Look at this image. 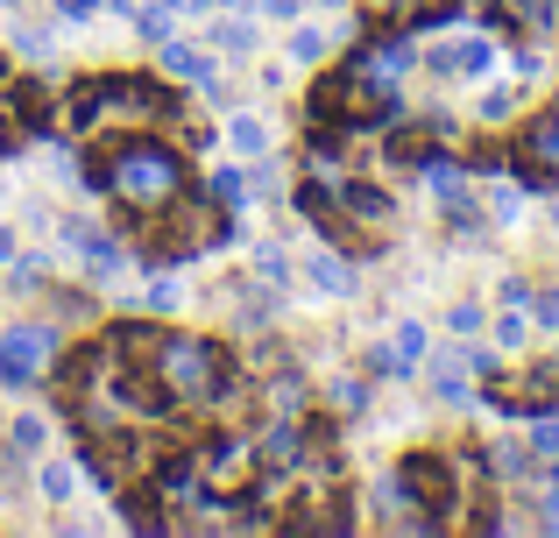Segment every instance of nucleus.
I'll use <instances>...</instances> for the list:
<instances>
[{
	"mask_svg": "<svg viewBox=\"0 0 559 538\" xmlns=\"http://www.w3.org/2000/svg\"><path fill=\"white\" fill-rule=\"evenodd\" d=\"M85 184L107 192L114 206L128 213V227H150L178 192H191V156L178 142H164V135H121L93 170H85Z\"/></svg>",
	"mask_w": 559,
	"mask_h": 538,
	"instance_id": "1",
	"label": "nucleus"
},
{
	"mask_svg": "<svg viewBox=\"0 0 559 538\" xmlns=\"http://www.w3.org/2000/svg\"><path fill=\"white\" fill-rule=\"evenodd\" d=\"M150 375L170 397V411H219V404L241 397V369H234L227 347L205 340V333H156Z\"/></svg>",
	"mask_w": 559,
	"mask_h": 538,
	"instance_id": "2",
	"label": "nucleus"
},
{
	"mask_svg": "<svg viewBox=\"0 0 559 538\" xmlns=\"http://www.w3.org/2000/svg\"><path fill=\"white\" fill-rule=\"evenodd\" d=\"M178 93L135 71H99V79H71L64 85V135H99V128H135V121H170Z\"/></svg>",
	"mask_w": 559,
	"mask_h": 538,
	"instance_id": "3",
	"label": "nucleus"
},
{
	"mask_svg": "<svg viewBox=\"0 0 559 538\" xmlns=\"http://www.w3.org/2000/svg\"><path fill=\"white\" fill-rule=\"evenodd\" d=\"M467 475H489V454H447V446H411L396 461V489L432 531H447L467 503Z\"/></svg>",
	"mask_w": 559,
	"mask_h": 538,
	"instance_id": "4",
	"label": "nucleus"
},
{
	"mask_svg": "<svg viewBox=\"0 0 559 538\" xmlns=\"http://www.w3.org/2000/svg\"><path fill=\"white\" fill-rule=\"evenodd\" d=\"M234 235H241V220H234L213 192H178L156 213V263H191V255L219 249V241H234Z\"/></svg>",
	"mask_w": 559,
	"mask_h": 538,
	"instance_id": "5",
	"label": "nucleus"
},
{
	"mask_svg": "<svg viewBox=\"0 0 559 538\" xmlns=\"http://www.w3.org/2000/svg\"><path fill=\"white\" fill-rule=\"evenodd\" d=\"M191 454H199V475H205V489H213V497H234V503H241L248 489L262 482L255 440H205V446H191Z\"/></svg>",
	"mask_w": 559,
	"mask_h": 538,
	"instance_id": "6",
	"label": "nucleus"
},
{
	"mask_svg": "<svg viewBox=\"0 0 559 538\" xmlns=\"http://www.w3.org/2000/svg\"><path fill=\"white\" fill-rule=\"evenodd\" d=\"M64 249L85 263V276H93V284H114V276L128 270V241L107 235L99 220H85V213H64Z\"/></svg>",
	"mask_w": 559,
	"mask_h": 538,
	"instance_id": "7",
	"label": "nucleus"
},
{
	"mask_svg": "<svg viewBox=\"0 0 559 538\" xmlns=\"http://www.w3.org/2000/svg\"><path fill=\"white\" fill-rule=\"evenodd\" d=\"M50 361H57V333L50 326H8L0 333V383L8 390H28Z\"/></svg>",
	"mask_w": 559,
	"mask_h": 538,
	"instance_id": "8",
	"label": "nucleus"
},
{
	"mask_svg": "<svg viewBox=\"0 0 559 538\" xmlns=\"http://www.w3.org/2000/svg\"><path fill=\"white\" fill-rule=\"evenodd\" d=\"M518 178L532 184V192H552L559 184V99L538 121H524V135H518Z\"/></svg>",
	"mask_w": 559,
	"mask_h": 538,
	"instance_id": "9",
	"label": "nucleus"
},
{
	"mask_svg": "<svg viewBox=\"0 0 559 538\" xmlns=\"http://www.w3.org/2000/svg\"><path fill=\"white\" fill-rule=\"evenodd\" d=\"M461 14V0H361V22L369 28H439Z\"/></svg>",
	"mask_w": 559,
	"mask_h": 538,
	"instance_id": "10",
	"label": "nucleus"
},
{
	"mask_svg": "<svg viewBox=\"0 0 559 538\" xmlns=\"http://www.w3.org/2000/svg\"><path fill=\"white\" fill-rule=\"evenodd\" d=\"M347 64H355V71H369L376 85H404L411 71H418V50H411V36H404V28H382L369 50H355Z\"/></svg>",
	"mask_w": 559,
	"mask_h": 538,
	"instance_id": "11",
	"label": "nucleus"
},
{
	"mask_svg": "<svg viewBox=\"0 0 559 538\" xmlns=\"http://www.w3.org/2000/svg\"><path fill=\"white\" fill-rule=\"evenodd\" d=\"M425 64H432L439 79H489L496 71V43L489 36H453V43H432Z\"/></svg>",
	"mask_w": 559,
	"mask_h": 538,
	"instance_id": "12",
	"label": "nucleus"
},
{
	"mask_svg": "<svg viewBox=\"0 0 559 538\" xmlns=\"http://www.w3.org/2000/svg\"><path fill=\"white\" fill-rule=\"evenodd\" d=\"M333 199H341V213H347V220H361L376 241L390 235V220H396V199L382 192V184H369V178H341V184H333Z\"/></svg>",
	"mask_w": 559,
	"mask_h": 538,
	"instance_id": "13",
	"label": "nucleus"
},
{
	"mask_svg": "<svg viewBox=\"0 0 559 538\" xmlns=\"http://www.w3.org/2000/svg\"><path fill=\"white\" fill-rule=\"evenodd\" d=\"M164 79L199 85V93H219V64L205 57V43H178V28L164 36Z\"/></svg>",
	"mask_w": 559,
	"mask_h": 538,
	"instance_id": "14",
	"label": "nucleus"
},
{
	"mask_svg": "<svg viewBox=\"0 0 559 538\" xmlns=\"http://www.w3.org/2000/svg\"><path fill=\"white\" fill-rule=\"evenodd\" d=\"M559 22V0H496V28H518V36H546Z\"/></svg>",
	"mask_w": 559,
	"mask_h": 538,
	"instance_id": "15",
	"label": "nucleus"
},
{
	"mask_svg": "<svg viewBox=\"0 0 559 538\" xmlns=\"http://www.w3.org/2000/svg\"><path fill=\"white\" fill-rule=\"evenodd\" d=\"M425 383H432L439 404H467L475 390H467V355L461 347H447V355H432V369H425Z\"/></svg>",
	"mask_w": 559,
	"mask_h": 538,
	"instance_id": "16",
	"label": "nucleus"
},
{
	"mask_svg": "<svg viewBox=\"0 0 559 538\" xmlns=\"http://www.w3.org/2000/svg\"><path fill=\"white\" fill-rule=\"evenodd\" d=\"M305 276H312L319 290H326V298H355L361 290V276H355V255H312V263H305Z\"/></svg>",
	"mask_w": 559,
	"mask_h": 538,
	"instance_id": "17",
	"label": "nucleus"
},
{
	"mask_svg": "<svg viewBox=\"0 0 559 538\" xmlns=\"http://www.w3.org/2000/svg\"><path fill=\"white\" fill-rule=\"evenodd\" d=\"M355 517L347 511H333V497H305V511H290V531L298 538H312V531H347Z\"/></svg>",
	"mask_w": 559,
	"mask_h": 538,
	"instance_id": "18",
	"label": "nucleus"
},
{
	"mask_svg": "<svg viewBox=\"0 0 559 538\" xmlns=\"http://www.w3.org/2000/svg\"><path fill=\"white\" fill-rule=\"evenodd\" d=\"M205 50H213V57H234V64H241V57H255V22H248V14H227V22L213 28V43H205Z\"/></svg>",
	"mask_w": 559,
	"mask_h": 538,
	"instance_id": "19",
	"label": "nucleus"
},
{
	"mask_svg": "<svg viewBox=\"0 0 559 538\" xmlns=\"http://www.w3.org/2000/svg\"><path fill=\"white\" fill-rule=\"evenodd\" d=\"M532 304H503V319H496V347H510V355H518V347H532Z\"/></svg>",
	"mask_w": 559,
	"mask_h": 538,
	"instance_id": "20",
	"label": "nucleus"
},
{
	"mask_svg": "<svg viewBox=\"0 0 559 538\" xmlns=\"http://www.w3.org/2000/svg\"><path fill=\"white\" fill-rule=\"evenodd\" d=\"M205 192H213L219 206L241 220V206H248V192H255V184H248V170H213V178H205Z\"/></svg>",
	"mask_w": 559,
	"mask_h": 538,
	"instance_id": "21",
	"label": "nucleus"
},
{
	"mask_svg": "<svg viewBox=\"0 0 559 538\" xmlns=\"http://www.w3.org/2000/svg\"><path fill=\"white\" fill-rule=\"evenodd\" d=\"M36 489L50 503H71V497H79V468H71V461H43V468H36Z\"/></svg>",
	"mask_w": 559,
	"mask_h": 538,
	"instance_id": "22",
	"label": "nucleus"
},
{
	"mask_svg": "<svg viewBox=\"0 0 559 538\" xmlns=\"http://www.w3.org/2000/svg\"><path fill=\"white\" fill-rule=\"evenodd\" d=\"M178 298H185V284L170 276V263H156L150 284H142V304H150V312H178Z\"/></svg>",
	"mask_w": 559,
	"mask_h": 538,
	"instance_id": "23",
	"label": "nucleus"
},
{
	"mask_svg": "<svg viewBox=\"0 0 559 538\" xmlns=\"http://www.w3.org/2000/svg\"><path fill=\"white\" fill-rule=\"evenodd\" d=\"M326 28H312V22H290V64H326Z\"/></svg>",
	"mask_w": 559,
	"mask_h": 538,
	"instance_id": "24",
	"label": "nucleus"
},
{
	"mask_svg": "<svg viewBox=\"0 0 559 538\" xmlns=\"http://www.w3.org/2000/svg\"><path fill=\"white\" fill-rule=\"evenodd\" d=\"M326 404L341 418H361L369 411V383H361V375H341V383H326Z\"/></svg>",
	"mask_w": 559,
	"mask_h": 538,
	"instance_id": "25",
	"label": "nucleus"
},
{
	"mask_svg": "<svg viewBox=\"0 0 559 538\" xmlns=\"http://www.w3.org/2000/svg\"><path fill=\"white\" fill-rule=\"evenodd\" d=\"M43 440H50V426H43L36 411H22V418H14V426H8V454H14V461H28V454H36Z\"/></svg>",
	"mask_w": 559,
	"mask_h": 538,
	"instance_id": "26",
	"label": "nucleus"
},
{
	"mask_svg": "<svg viewBox=\"0 0 559 538\" xmlns=\"http://www.w3.org/2000/svg\"><path fill=\"white\" fill-rule=\"evenodd\" d=\"M270 411H305V375L298 369H276L270 375Z\"/></svg>",
	"mask_w": 559,
	"mask_h": 538,
	"instance_id": "27",
	"label": "nucleus"
},
{
	"mask_svg": "<svg viewBox=\"0 0 559 538\" xmlns=\"http://www.w3.org/2000/svg\"><path fill=\"white\" fill-rule=\"evenodd\" d=\"M8 284L22 290V298H36L43 284H50V263H43V255H14V270H8Z\"/></svg>",
	"mask_w": 559,
	"mask_h": 538,
	"instance_id": "28",
	"label": "nucleus"
},
{
	"mask_svg": "<svg viewBox=\"0 0 559 538\" xmlns=\"http://www.w3.org/2000/svg\"><path fill=\"white\" fill-rule=\"evenodd\" d=\"M227 142H234V156H262V150H270V128L241 113V121H227Z\"/></svg>",
	"mask_w": 559,
	"mask_h": 538,
	"instance_id": "29",
	"label": "nucleus"
},
{
	"mask_svg": "<svg viewBox=\"0 0 559 538\" xmlns=\"http://www.w3.org/2000/svg\"><path fill=\"white\" fill-rule=\"evenodd\" d=\"M481 128H503L510 121V113H518V93H510V85H489V93H481Z\"/></svg>",
	"mask_w": 559,
	"mask_h": 538,
	"instance_id": "30",
	"label": "nucleus"
},
{
	"mask_svg": "<svg viewBox=\"0 0 559 538\" xmlns=\"http://www.w3.org/2000/svg\"><path fill=\"white\" fill-rule=\"evenodd\" d=\"M255 276H262V284H270V290H284V284H290V255H284V249H276V241H270V249L255 255Z\"/></svg>",
	"mask_w": 559,
	"mask_h": 538,
	"instance_id": "31",
	"label": "nucleus"
},
{
	"mask_svg": "<svg viewBox=\"0 0 559 538\" xmlns=\"http://www.w3.org/2000/svg\"><path fill=\"white\" fill-rule=\"evenodd\" d=\"M532 454H538V461L559 454V411H538V418H532Z\"/></svg>",
	"mask_w": 559,
	"mask_h": 538,
	"instance_id": "32",
	"label": "nucleus"
},
{
	"mask_svg": "<svg viewBox=\"0 0 559 538\" xmlns=\"http://www.w3.org/2000/svg\"><path fill=\"white\" fill-rule=\"evenodd\" d=\"M489 213H496V227H518L524 192H518V184H496V192H489Z\"/></svg>",
	"mask_w": 559,
	"mask_h": 538,
	"instance_id": "33",
	"label": "nucleus"
},
{
	"mask_svg": "<svg viewBox=\"0 0 559 538\" xmlns=\"http://www.w3.org/2000/svg\"><path fill=\"white\" fill-rule=\"evenodd\" d=\"M447 333H453V340H475V333H481V304H453V312H447Z\"/></svg>",
	"mask_w": 559,
	"mask_h": 538,
	"instance_id": "34",
	"label": "nucleus"
},
{
	"mask_svg": "<svg viewBox=\"0 0 559 538\" xmlns=\"http://www.w3.org/2000/svg\"><path fill=\"white\" fill-rule=\"evenodd\" d=\"M532 319H538V326H559V284H546V290H532Z\"/></svg>",
	"mask_w": 559,
	"mask_h": 538,
	"instance_id": "35",
	"label": "nucleus"
},
{
	"mask_svg": "<svg viewBox=\"0 0 559 538\" xmlns=\"http://www.w3.org/2000/svg\"><path fill=\"white\" fill-rule=\"evenodd\" d=\"M14 50H22L28 64H43V50H50V43H43V28H14Z\"/></svg>",
	"mask_w": 559,
	"mask_h": 538,
	"instance_id": "36",
	"label": "nucleus"
},
{
	"mask_svg": "<svg viewBox=\"0 0 559 538\" xmlns=\"http://www.w3.org/2000/svg\"><path fill=\"white\" fill-rule=\"evenodd\" d=\"M532 525H538V531H559V482L538 497V517H532Z\"/></svg>",
	"mask_w": 559,
	"mask_h": 538,
	"instance_id": "37",
	"label": "nucleus"
},
{
	"mask_svg": "<svg viewBox=\"0 0 559 538\" xmlns=\"http://www.w3.org/2000/svg\"><path fill=\"white\" fill-rule=\"evenodd\" d=\"M496 298H503V304H532V276H503V284H496Z\"/></svg>",
	"mask_w": 559,
	"mask_h": 538,
	"instance_id": "38",
	"label": "nucleus"
},
{
	"mask_svg": "<svg viewBox=\"0 0 559 538\" xmlns=\"http://www.w3.org/2000/svg\"><path fill=\"white\" fill-rule=\"evenodd\" d=\"M99 8H107V0H57V14H64V22H93Z\"/></svg>",
	"mask_w": 559,
	"mask_h": 538,
	"instance_id": "39",
	"label": "nucleus"
},
{
	"mask_svg": "<svg viewBox=\"0 0 559 538\" xmlns=\"http://www.w3.org/2000/svg\"><path fill=\"white\" fill-rule=\"evenodd\" d=\"M22 150V128H14V113H8V99H0V156H14Z\"/></svg>",
	"mask_w": 559,
	"mask_h": 538,
	"instance_id": "40",
	"label": "nucleus"
},
{
	"mask_svg": "<svg viewBox=\"0 0 559 538\" xmlns=\"http://www.w3.org/2000/svg\"><path fill=\"white\" fill-rule=\"evenodd\" d=\"M255 8H262V14H276V22H298L305 0H255Z\"/></svg>",
	"mask_w": 559,
	"mask_h": 538,
	"instance_id": "41",
	"label": "nucleus"
},
{
	"mask_svg": "<svg viewBox=\"0 0 559 538\" xmlns=\"http://www.w3.org/2000/svg\"><path fill=\"white\" fill-rule=\"evenodd\" d=\"M185 8H248V0H185Z\"/></svg>",
	"mask_w": 559,
	"mask_h": 538,
	"instance_id": "42",
	"label": "nucleus"
},
{
	"mask_svg": "<svg viewBox=\"0 0 559 538\" xmlns=\"http://www.w3.org/2000/svg\"><path fill=\"white\" fill-rule=\"evenodd\" d=\"M0 263H14V235H8V227H0Z\"/></svg>",
	"mask_w": 559,
	"mask_h": 538,
	"instance_id": "43",
	"label": "nucleus"
},
{
	"mask_svg": "<svg viewBox=\"0 0 559 538\" xmlns=\"http://www.w3.org/2000/svg\"><path fill=\"white\" fill-rule=\"evenodd\" d=\"M8 8H22V0H8Z\"/></svg>",
	"mask_w": 559,
	"mask_h": 538,
	"instance_id": "44",
	"label": "nucleus"
}]
</instances>
